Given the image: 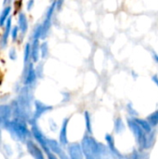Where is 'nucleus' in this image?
Here are the masks:
<instances>
[{
    "label": "nucleus",
    "instance_id": "obj_1",
    "mask_svg": "<svg viewBox=\"0 0 158 159\" xmlns=\"http://www.w3.org/2000/svg\"><path fill=\"white\" fill-rule=\"evenodd\" d=\"M5 128L7 129L9 132H11L16 138H18L20 141H25L29 136V130L27 129V126L25 122L21 119L8 121L6 124Z\"/></svg>",
    "mask_w": 158,
    "mask_h": 159
},
{
    "label": "nucleus",
    "instance_id": "obj_2",
    "mask_svg": "<svg viewBox=\"0 0 158 159\" xmlns=\"http://www.w3.org/2000/svg\"><path fill=\"white\" fill-rule=\"evenodd\" d=\"M127 122H128V126H129L130 131L132 132V134L136 140V143H137L140 150L143 151V145H144V142H145L147 133L141 128V126L135 121V119L133 117H128Z\"/></svg>",
    "mask_w": 158,
    "mask_h": 159
},
{
    "label": "nucleus",
    "instance_id": "obj_3",
    "mask_svg": "<svg viewBox=\"0 0 158 159\" xmlns=\"http://www.w3.org/2000/svg\"><path fill=\"white\" fill-rule=\"evenodd\" d=\"M57 9V4L56 1H52V4L48 7L46 15H45V19L44 21L42 22V26H43V34H42V39L46 38V36L47 35V34L49 33L51 24H52V18L54 15L55 10Z\"/></svg>",
    "mask_w": 158,
    "mask_h": 159
},
{
    "label": "nucleus",
    "instance_id": "obj_4",
    "mask_svg": "<svg viewBox=\"0 0 158 159\" xmlns=\"http://www.w3.org/2000/svg\"><path fill=\"white\" fill-rule=\"evenodd\" d=\"M31 131H32V134H33L34 138L38 143V144L43 149V151L46 154H48L49 152H51L49 147H48V144H47V139L44 136V134L42 133L40 129L34 124V122L32 123V129H31Z\"/></svg>",
    "mask_w": 158,
    "mask_h": 159
},
{
    "label": "nucleus",
    "instance_id": "obj_5",
    "mask_svg": "<svg viewBox=\"0 0 158 159\" xmlns=\"http://www.w3.org/2000/svg\"><path fill=\"white\" fill-rule=\"evenodd\" d=\"M96 143H97V141L91 136V134L84 135L80 144H81L85 157L94 156V147H95Z\"/></svg>",
    "mask_w": 158,
    "mask_h": 159
},
{
    "label": "nucleus",
    "instance_id": "obj_6",
    "mask_svg": "<svg viewBox=\"0 0 158 159\" xmlns=\"http://www.w3.org/2000/svg\"><path fill=\"white\" fill-rule=\"evenodd\" d=\"M94 157L96 159H114L107 144L97 142L94 147Z\"/></svg>",
    "mask_w": 158,
    "mask_h": 159
},
{
    "label": "nucleus",
    "instance_id": "obj_7",
    "mask_svg": "<svg viewBox=\"0 0 158 159\" xmlns=\"http://www.w3.org/2000/svg\"><path fill=\"white\" fill-rule=\"evenodd\" d=\"M37 73L36 70L34 67V62H30L25 66V73H24V79L23 83L25 86L29 87L35 83L37 78Z\"/></svg>",
    "mask_w": 158,
    "mask_h": 159
},
{
    "label": "nucleus",
    "instance_id": "obj_8",
    "mask_svg": "<svg viewBox=\"0 0 158 159\" xmlns=\"http://www.w3.org/2000/svg\"><path fill=\"white\" fill-rule=\"evenodd\" d=\"M47 144H48L50 151L54 153L56 156H58V157L60 159H71L69 157V156L63 151L61 147L62 145L60 143V142H57L56 140H53V139H47Z\"/></svg>",
    "mask_w": 158,
    "mask_h": 159
},
{
    "label": "nucleus",
    "instance_id": "obj_9",
    "mask_svg": "<svg viewBox=\"0 0 158 159\" xmlns=\"http://www.w3.org/2000/svg\"><path fill=\"white\" fill-rule=\"evenodd\" d=\"M105 142H106V144L108 146V148L110 149L114 159H124L125 158V155L121 154L119 152V150L116 148L115 146V138L112 134L110 133H106L105 134Z\"/></svg>",
    "mask_w": 158,
    "mask_h": 159
},
{
    "label": "nucleus",
    "instance_id": "obj_10",
    "mask_svg": "<svg viewBox=\"0 0 158 159\" xmlns=\"http://www.w3.org/2000/svg\"><path fill=\"white\" fill-rule=\"evenodd\" d=\"M26 147L29 152V154L34 159H45V156L43 154V149H41L36 143H34L33 141L28 140L26 142Z\"/></svg>",
    "mask_w": 158,
    "mask_h": 159
},
{
    "label": "nucleus",
    "instance_id": "obj_11",
    "mask_svg": "<svg viewBox=\"0 0 158 159\" xmlns=\"http://www.w3.org/2000/svg\"><path fill=\"white\" fill-rule=\"evenodd\" d=\"M68 156L71 159H85L80 143H74L68 146Z\"/></svg>",
    "mask_w": 158,
    "mask_h": 159
},
{
    "label": "nucleus",
    "instance_id": "obj_12",
    "mask_svg": "<svg viewBox=\"0 0 158 159\" xmlns=\"http://www.w3.org/2000/svg\"><path fill=\"white\" fill-rule=\"evenodd\" d=\"M52 108H53L52 106L47 105V104L43 103L40 101H35L34 102V113L33 119L35 121L36 119L41 117L44 114H46L47 112L52 110Z\"/></svg>",
    "mask_w": 158,
    "mask_h": 159
},
{
    "label": "nucleus",
    "instance_id": "obj_13",
    "mask_svg": "<svg viewBox=\"0 0 158 159\" xmlns=\"http://www.w3.org/2000/svg\"><path fill=\"white\" fill-rule=\"evenodd\" d=\"M69 118L66 117L62 120L61 123V130H60V135H59V142L62 146H66L68 145V134H67V130H68V124H69Z\"/></svg>",
    "mask_w": 158,
    "mask_h": 159
},
{
    "label": "nucleus",
    "instance_id": "obj_14",
    "mask_svg": "<svg viewBox=\"0 0 158 159\" xmlns=\"http://www.w3.org/2000/svg\"><path fill=\"white\" fill-rule=\"evenodd\" d=\"M10 116H11V107L7 104L0 105V125H3L5 127L6 124L9 121Z\"/></svg>",
    "mask_w": 158,
    "mask_h": 159
},
{
    "label": "nucleus",
    "instance_id": "obj_15",
    "mask_svg": "<svg viewBox=\"0 0 158 159\" xmlns=\"http://www.w3.org/2000/svg\"><path fill=\"white\" fill-rule=\"evenodd\" d=\"M40 41L39 39H34L31 45V60L33 62H37L40 57Z\"/></svg>",
    "mask_w": 158,
    "mask_h": 159
},
{
    "label": "nucleus",
    "instance_id": "obj_16",
    "mask_svg": "<svg viewBox=\"0 0 158 159\" xmlns=\"http://www.w3.org/2000/svg\"><path fill=\"white\" fill-rule=\"evenodd\" d=\"M18 26L20 31L22 34H25L28 30V20L26 18V15L24 13L19 14V20H18Z\"/></svg>",
    "mask_w": 158,
    "mask_h": 159
},
{
    "label": "nucleus",
    "instance_id": "obj_17",
    "mask_svg": "<svg viewBox=\"0 0 158 159\" xmlns=\"http://www.w3.org/2000/svg\"><path fill=\"white\" fill-rule=\"evenodd\" d=\"M126 129V126L125 123L123 121V119L120 116H117L116 118H115L114 121V130L116 134H120L123 133Z\"/></svg>",
    "mask_w": 158,
    "mask_h": 159
},
{
    "label": "nucleus",
    "instance_id": "obj_18",
    "mask_svg": "<svg viewBox=\"0 0 158 159\" xmlns=\"http://www.w3.org/2000/svg\"><path fill=\"white\" fill-rule=\"evenodd\" d=\"M11 18H8L6 24H5V31H4V34H3V36H2V46H6L7 43V39H8V36L11 33Z\"/></svg>",
    "mask_w": 158,
    "mask_h": 159
},
{
    "label": "nucleus",
    "instance_id": "obj_19",
    "mask_svg": "<svg viewBox=\"0 0 158 159\" xmlns=\"http://www.w3.org/2000/svg\"><path fill=\"white\" fill-rule=\"evenodd\" d=\"M156 143V132L152 131L150 133H147L145 142H144V145H143V150H148L150 148H152L154 146Z\"/></svg>",
    "mask_w": 158,
    "mask_h": 159
},
{
    "label": "nucleus",
    "instance_id": "obj_20",
    "mask_svg": "<svg viewBox=\"0 0 158 159\" xmlns=\"http://www.w3.org/2000/svg\"><path fill=\"white\" fill-rule=\"evenodd\" d=\"M135 121L141 126V128L146 132V133H150L152 132L154 129H153V127L151 126V124L149 123V121L147 119H142V118H140V117H136L134 118Z\"/></svg>",
    "mask_w": 158,
    "mask_h": 159
},
{
    "label": "nucleus",
    "instance_id": "obj_21",
    "mask_svg": "<svg viewBox=\"0 0 158 159\" xmlns=\"http://www.w3.org/2000/svg\"><path fill=\"white\" fill-rule=\"evenodd\" d=\"M11 12V7L7 6L6 7H4V9L2 10L1 14H0V27L4 26L7 20V19L9 18V14Z\"/></svg>",
    "mask_w": 158,
    "mask_h": 159
},
{
    "label": "nucleus",
    "instance_id": "obj_22",
    "mask_svg": "<svg viewBox=\"0 0 158 159\" xmlns=\"http://www.w3.org/2000/svg\"><path fill=\"white\" fill-rule=\"evenodd\" d=\"M146 119L149 121V123L151 124V126L153 128H156L158 126V110H156L155 112L151 113Z\"/></svg>",
    "mask_w": 158,
    "mask_h": 159
},
{
    "label": "nucleus",
    "instance_id": "obj_23",
    "mask_svg": "<svg viewBox=\"0 0 158 159\" xmlns=\"http://www.w3.org/2000/svg\"><path fill=\"white\" fill-rule=\"evenodd\" d=\"M84 118H85V123H86V129L88 134L92 133V123H91V116L90 114L86 111L84 113Z\"/></svg>",
    "mask_w": 158,
    "mask_h": 159
},
{
    "label": "nucleus",
    "instance_id": "obj_24",
    "mask_svg": "<svg viewBox=\"0 0 158 159\" xmlns=\"http://www.w3.org/2000/svg\"><path fill=\"white\" fill-rule=\"evenodd\" d=\"M30 60H31V44L27 43L24 48V55H23V62L25 66L30 63L29 62Z\"/></svg>",
    "mask_w": 158,
    "mask_h": 159
},
{
    "label": "nucleus",
    "instance_id": "obj_25",
    "mask_svg": "<svg viewBox=\"0 0 158 159\" xmlns=\"http://www.w3.org/2000/svg\"><path fill=\"white\" fill-rule=\"evenodd\" d=\"M42 34H43V26H42V23H39L35 26V28L33 32V36H32L33 40L42 38Z\"/></svg>",
    "mask_w": 158,
    "mask_h": 159
},
{
    "label": "nucleus",
    "instance_id": "obj_26",
    "mask_svg": "<svg viewBox=\"0 0 158 159\" xmlns=\"http://www.w3.org/2000/svg\"><path fill=\"white\" fill-rule=\"evenodd\" d=\"M124 159H142V151H138L134 148L129 154L125 155Z\"/></svg>",
    "mask_w": 158,
    "mask_h": 159
},
{
    "label": "nucleus",
    "instance_id": "obj_27",
    "mask_svg": "<svg viewBox=\"0 0 158 159\" xmlns=\"http://www.w3.org/2000/svg\"><path fill=\"white\" fill-rule=\"evenodd\" d=\"M127 111H128V114H129V117H133V118L139 117V113L133 107V104L131 102H129L127 104Z\"/></svg>",
    "mask_w": 158,
    "mask_h": 159
},
{
    "label": "nucleus",
    "instance_id": "obj_28",
    "mask_svg": "<svg viewBox=\"0 0 158 159\" xmlns=\"http://www.w3.org/2000/svg\"><path fill=\"white\" fill-rule=\"evenodd\" d=\"M48 55V46L47 42H43L40 45V56L42 59H46Z\"/></svg>",
    "mask_w": 158,
    "mask_h": 159
},
{
    "label": "nucleus",
    "instance_id": "obj_29",
    "mask_svg": "<svg viewBox=\"0 0 158 159\" xmlns=\"http://www.w3.org/2000/svg\"><path fill=\"white\" fill-rule=\"evenodd\" d=\"M19 31H20L19 26H14V27L11 29V33H10V34H11V36H12V40H13V41H15V40L17 39V37H18V34H19Z\"/></svg>",
    "mask_w": 158,
    "mask_h": 159
},
{
    "label": "nucleus",
    "instance_id": "obj_30",
    "mask_svg": "<svg viewBox=\"0 0 158 159\" xmlns=\"http://www.w3.org/2000/svg\"><path fill=\"white\" fill-rule=\"evenodd\" d=\"M9 58L11 60H16V58H17V54H16V51H15L14 48L10 49V51H9Z\"/></svg>",
    "mask_w": 158,
    "mask_h": 159
},
{
    "label": "nucleus",
    "instance_id": "obj_31",
    "mask_svg": "<svg viewBox=\"0 0 158 159\" xmlns=\"http://www.w3.org/2000/svg\"><path fill=\"white\" fill-rule=\"evenodd\" d=\"M56 1V4H57V9L60 10L61 7H62V5L64 3V0H54Z\"/></svg>",
    "mask_w": 158,
    "mask_h": 159
},
{
    "label": "nucleus",
    "instance_id": "obj_32",
    "mask_svg": "<svg viewBox=\"0 0 158 159\" xmlns=\"http://www.w3.org/2000/svg\"><path fill=\"white\" fill-rule=\"evenodd\" d=\"M47 159H60L58 157V156H56L52 152H49L48 154H47Z\"/></svg>",
    "mask_w": 158,
    "mask_h": 159
},
{
    "label": "nucleus",
    "instance_id": "obj_33",
    "mask_svg": "<svg viewBox=\"0 0 158 159\" xmlns=\"http://www.w3.org/2000/svg\"><path fill=\"white\" fill-rule=\"evenodd\" d=\"M34 0H29L27 3V9L28 10L32 9V7H34Z\"/></svg>",
    "mask_w": 158,
    "mask_h": 159
},
{
    "label": "nucleus",
    "instance_id": "obj_34",
    "mask_svg": "<svg viewBox=\"0 0 158 159\" xmlns=\"http://www.w3.org/2000/svg\"><path fill=\"white\" fill-rule=\"evenodd\" d=\"M152 81L157 86V88H158V75H153L152 76Z\"/></svg>",
    "mask_w": 158,
    "mask_h": 159
},
{
    "label": "nucleus",
    "instance_id": "obj_35",
    "mask_svg": "<svg viewBox=\"0 0 158 159\" xmlns=\"http://www.w3.org/2000/svg\"><path fill=\"white\" fill-rule=\"evenodd\" d=\"M153 57H154V60L156 61L158 63V55L156 54V53H153Z\"/></svg>",
    "mask_w": 158,
    "mask_h": 159
},
{
    "label": "nucleus",
    "instance_id": "obj_36",
    "mask_svg": "<svg viewBox=\"0 0 158 159\" xmlns=\"http://www.w3.org/2000/svg\"><path fill=\"white\" fill-rule=\"evenodd\" d=\"M85 159H96V158H95V157H94V156H91V157H85Z\"/></svg>",
    "mask_w": 158,
    "mask_h": 159
},
{
    "label": "nucleus",
    "instance_id": "obj_37",
    "mask_svg": "<svg viewBox=\"0 0 158 159\" xmlns=\"http://www.w3.org/2000/svg\"><path fill=\"white\" fill-rule=\"evenodd\" d=\"M9 1H11V0H4V5L5 4H7V2H9Z\"/></svg>",
    "mask_w": 158,
    "mask_h": 159
}]
</instances>
